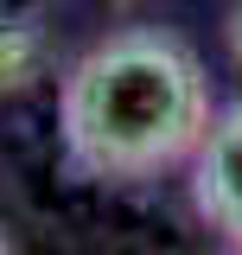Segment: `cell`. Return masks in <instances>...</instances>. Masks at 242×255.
<instances>
[{"label": "cell", "instance_id": "5", "mask_svg": "<svg viewBox=\"0 0 242 255\" xmlns=\"http://www.w3.org/2000/svg\"><path fill=\"white\" fill-rule=\"evenodd\" d=\"M0 255H6V243H0Z\"/></svg>", "mask_w": 242, "mask_h": 255}, {"label": "cell", "instance_id": "4", "mask_svg": "<svg viewBox=\"0 0 242 255\" xmlns=\"http://www.w3.org/2000/svg\"><path fill=\"white\" fill-rule=\"evenodd\" d=\"M223 32H230V51H236V64H242V0L230 6V19H223Z\"/></svg>", "mask_w": 242, "mask_h": 255}, {"label": "cell", "instance_id": "2", "mask_svg": "<svg viewBox=\"0 0 242 255\" xmlns=\"http://www.w3.org/2000/svg\"><path fill=\"white\" fill-rule=\"evenodd\" d=\"M191 198H198L204 223H217L230 243H242V102L211 115L198 153H191Z\"/></svg>", "mask_w": 242, "mask_h": 255}, {"label": "cell", "instance_id": "6", "mask_svg": "<svg viewBox=\"0 0 242 255\" xmlns=\"http://www.w3.org/2000/svg\"><path fill=\"white\" fill-rule=\"evenodd\" d=\"M236 255H242V243H236Z\"/></svg>", "mask_w": 242, "mask_h": 255}, {"label": "cell", "instance_id": "3", "mask_svg": "<svg viewBox=\"0 0 242 255\" xmlns=\"http://www.w3.org/2000/svg\"><path fill=\"white\" fill-rule=\"evenodd\" d=\"M26 64H32V38L19 26L0 32V83H26Z\"/></svg>", "mask_w": 242, "mask_h": 255}, {"label": "cell", "instance_id": "1", "mask_svg": "<svg viewBox=\"0 0 242 255\" xmlns=\"http://www.w3.org/2000/svg\"><path fill=\"white\" fill-rule=\"evenodd\" d=\"M211 115L198 51L153 26L109 32L64 77V147L96 179L140 185L185 166Z\"/></svg>", "mask_w": 242, "mask_h": 255}]
</instances>
